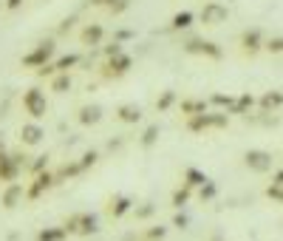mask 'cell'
<instances>
[{
	"instance_id": "obj_12",
	"label": "cell",
	"mask_w": 283,
	"mask_h": 241,
	"mask_svg": "<svg viewBox=\"0 0 283 241\" xmlns=\"http://www.w3.org/2000/svg\"><path fill=\"white\" fill-rule=\"evenodd\" d=\"M77 60H79L77 54H68V57H63V60H57V65H54V68H68V65H74Z\"/></svg>"
},
{
	"instance_id": "obj_17",
	"label": "cell",
	"mask_w": 283,
	"mask_h": 241,
	"mask_svg": "<svg viewBox=\"0 0 283 241\" xmlns=\"http://www.w3.org/2000/svg\"><path fill=\"white\" fill-rule=\"evenodd\" d=\"M68 85H71V79H68V77H60V79H54V88H57V91H63V88H68Z\"/></svg>"
},
{
	"instance_id": "obj_15",
	"label": "cell",
	"mask_w": 283,
	"mask_h": 241,
	"mask_svg": "<svg viewBox=\"0 0 283 241\" xmlns=\"http://www.w3.org/2000/svg\"><path fill=\"white\" fill-rule=\"evenodd\" d=\"M60 235H63V233H60V230H45V233H42L40 238H42V241H57V238H60Z\"/></svg>"
},
{
	"instance_id": "obj_26",
	"label": "cell",
	"mask_w": 283,
	"mask_h": 241,
	"mask_svg": "<svg viewBox=\"0 0 283 241\" xmlns=\"http://www.w3.org/2000/svg\"><path fill=\"white\" fill-rule=\"evenodd\" d=\"M116 37H119V40H130V37H133V31H119Z\"/></svg>"
},
{
	"instance_id": "obj_5",
	"label": "cell",
	"mask_w": 283,
	"mask_h": 241,
	"mask_svg": "<svg viewBox=\"0 0 283 241\" xmlns=\"http://www.w3.org/2000/svg\"><path fill=\"white\" fill-rule=\"evenodd\" d=\"M105 74L108 77H119V74H125L127 68H130V57H125V54H119V57H113L111 63L105 65Z\"/></svg>"
},
{
	"instance_id": "obj_7",
	"label": "cell",
	"mask_w": 283,
	"mask_h": 241,
	"mask_svg": "<svg viewBox=\"0 0 283 241\" xmlns=\"http://www.w3.org/2000/svg\"><path fill=\"white\" fill-rule=\"evenodd\" d=\"M241 43H244V49H247V51H255V49H258V43H261V31H258V28H252V31H244Z\"/></svg>"
},
{
	"instance_id": "obj_22",
	"label": "cell",
	"mask_w": 283,
	"mask_h": 241,
	"mask_svg": "<svg viewBox=\"0 0 283 241\" xmlns=\"http://www.w3.org/2000/svg\"><path fill=\"white\" fill-rule=\"evenodd\" d=\"M153 139H156V128H148V134H145V145H150Z\"/></svg>"
},
{
	"instance_id": "obj_14",
	"label": "cell",
	"mask_w": 283,
	"mask_h": 241,
	"mask_svg": "<svg viewBox=\"0 0 283 241\" xmlns=\"http://www.w3.org/2000/svg\"><path fill=\"white\" fill-rule=\"evenodd\" d=\"M0 176H12V165L6 162V156H0Z\"/></svg>"
},
{
	"instance_id": "obj_23",
	"label": "cell",
	"mask_w": 283,
	"mask_h": 241,
	"mask_svg": "<svg viewBox=\"0 0 283 241\" xmlns=\"http://www.w3.org/2000/svg\"><path fill=\"white\" fill-rule=\"evenodd\" d=\"M71 26H74V17H68V20H63V26H60V34H63V31H68Z\"/></svg>"
},
{
	"instance_id": "obj_24",
	"label": "cell",
	"mask_w": 283,
	"mask_h": 241,
	"mask_svg": "<svg viewBox=\"0 0 283 241\" xmlns=\"http://www.w3.org/2000/svg\"><path fill=\"white\" fill-rule=\"evenodd\" d=\"M190 182H193V184H198V182H201V173H196V170H190Z\"/></svg>"
},
{
	"instance_id": "obj_3",
	"label": "cell",
	"mask_w": 283,
	"mask_h": 241,
	"mask_svg": "<svg viewBox=\"0 0 283 241\" xmlns=\"http://www.w3.org/2000/svg\"><path fill=\"white\" fill-rule=\"evenodd\" d=\"M102 37H105V28L99 26V23H88V26L79 31V40H82L85 46H97Z\"/></svg>"
},
{
	"instance_id": "obj_9",
	"label": "cell",
	"mask_w": 283,
	"mask_h": 241,
	"mask_svg": "<svg viewBox=\"0 0 283 241\" xmlns=\"http://www.w3.org/2000/svg\"><path fill=\"white\" fill-rule=\"evenodd\" d=\"M40 136H42V131H40V128H34V125H26V128H23V139H26L28 145H34V142H40Z\"/></svg>"
},
{
	"instance_id": "obj_21",
	"label": "cell",
	"mask_w": 283,
	"mask_h": 241,
	"mask_svg": "<svg viewBox=\"0 0 283 241\" xmlns=\"http://www.w3.org/2000/svg\"><path fill=\"white\" fill-rule=\"evenodd\" d=\"M113 3H116V0H91V6H108V9H111Z\"/></svg>"
},
{
	"instance_id": "obj_11",
	"label": "cell",
	"mask_w": 283,
	"mask_h": 241,
	"mask_svg": "<svg viewBox=\"0 0 283 241\" xmlns=\"http://www.w3.org/2000/svg\"><path fill=\"white\" fill-rule=\"evenodd\" d=\"M82 122H97L99 119V108H82Z\"/></svg>"
},
{
	"instance_id": "obj_4",
	"label": "cell",
	"mask_w": 283,
	"mask_h": 241,
	"mask_svg": "<svg viewBox=\"0 0 283 241\" xmlns=\"http://www.w3.org/2000/svg\"><path fill=\"white\" fill-rule=\"evenodd\" d=\"M187 51H193V54L221 57V49L215 46V43H210V40H190V43H187Z\"/></svg>"
},
{
	"instance_id": "obj_13",
	"label": "cell",
	"mask_w": 283,
	"mask_h": 241,
	"mask_svg": "<svg viewBox=\"0 0 283 241\" xmlns=\"http://www.w3.org/2000/svg\"><path fill=\"white\" fill-rule=\"evenodd\" d=\"M127 6H130V0H116V3H113V6L108 9V12H111V14H122Z\"/></svg>"
},
{
	"instance_id": "obj_8",
	"label": "cell",
	"mask_w": 283,
	"mask_h": 241,
	"mask_svg": "<svg viewBox=\"0 0 283 241\" xmlns=\"http://www.w3.org/2000/svg\"><path fill=\"white\" fill-rule=\"evenodd\" d=\"M190 23H193V12H178V14H173L170 26H173V28H187Z\"/></svg>"
},
{
	"instance_id": "obj_25",
	"label": "cell",
	"mask_w": 283,
	"mask_h": 241,
	"mask_svg": "<svg viewBox=\"0 0 283 241\" xmlns=\"http://www.w3.org/2000/svg\"><path fill=\"white\" fill-rule=\"evenodd\" d=\"M184 198H187V190H181V193H176V198H173V202H176V205H181Z\"/></svg>"
},
{
	"instance_id": "obj_1",
	"label": "cell",
	"mask_w": 283,
	"mask_h": 241,
	"mask_svg": "<svg viewBox=\"0 0 283 241\" xmlns=\"http://www.w3.org/2000/svg\"><path fill=\"white\" fill-rule=\"evenodd\" d=\"M201 23L204 26H221V23L229 17V9L224 6V3H218V0H210V3H204V9H201Z\"/></svg>"
},
{
	"instance_id": "obj_16",
	"label": "cell",
	"mask_w": 283,
	"mask_h": 241,
	"mask_svg": "<svg viewBox=\"0 0 283 241\" xmlns=\"http://www.w3.org/2000/svg\"><path fill=\"white\" fill-rule=\"evenodd\" d=\"M17 193H20L17 187H9V190H6V207H12V205H14V198H17Z\"/></svg>"
},
{
	"instance_id": "obj_10",
	"label": "cell",
	"mask_w": 283,
	"mask_h": 241,
	"mask_svg": "<svg viewBox=\"0 0 283 241\" xmlns=\"http://www.w3.org/2000/svg\"><path fill=\"white\" fill-rule=\"evenodd\" d=\"M119 113H122V119H127V122H133V119H139V116H142L139 108H133V105H125Z\"/></svg>"
},
{
	"instance_id": "obj_6",
	"label": "cell",
	"mask_w": 283,
	"mask_h": 241,
	"mask_svg": "<svg viewBox=\"0 0 283 241\" xmlns=\"http://www.w3.org/2000/svg\"><path fill=\"white\" fill-rule=\"evenodd\" d=\"M26 108L34 113V116H40V113L45 111V99L40 97V91H37V88H31V91L26 94Z\"/></svg>"
},
{
	"instance_id": "obj_20",
	"label": "cell",
	"mask_w": 283,
	"mask_h": 241,
	"mask_svg": "<svg viewBox=\"0 0 283 241\" xmlns=\"http://www.w3.org/2000/svg\"><path fill=\"white\" fill-rule=\"evenodd\" d=\"M170 102H173V94H164V97L159 99V108H167Z\"/></svg>"
},
{
	"instance_id": "obj_19",
	"label": "cell",
	"mask_w": 283,
	"mask_h": 241,
	"mask_svg": "<svg viewBox=\"0 0 283 241\" xmlns=\"http://www.w3.org/2000/svg\"><path fill=\"white\" fill-rule=\"evenodd\" d=\"M283 49V40L277 37V40H269V51H280Z\"/></svg>"
},
{
	"instance_id": "obj_2",
	"label": "cell",
	"mask_w": 283,
	"mask_h": 241,
	"mask_svg": "<svg viewBox=\"0 0 283 241\" xmlns=\"http://www.w3.org/2000/svg\"><path fill=\"white\" fill-rule=\"evenodd\" d=\"M51 54H54V43L45 40V43H40V46H37L28 57H23V65H42Z\"/></svg>"
},
{
	"instance_id": "obj_18",
	"label": "cell",
	"mask_w": 283,
	"mask_h": 241,
	"mask_svg": "<svg viewBox=\"0 0 283 241\" xmlns=\"http://www.w3.org/2000/svg\"><path fill=\"white\" fill-rule=\"evenodd\" d=\"M127 205H130L127 198H122V202H116V210H113V213H116V216H119V213H125V210H127Z\"/></svg>"
}]
</instances>
